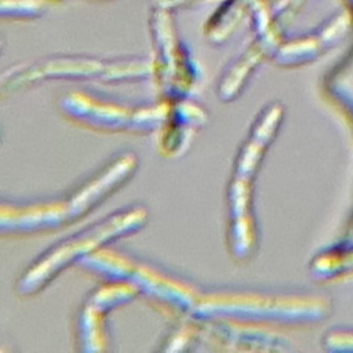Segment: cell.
Here are the masks:
<instances>
[{
  "label": "cell",
  "mask_w": 353,
  "mask_h": 353,
  "mask_svg": "<svg viewBox=\"0 0 353 353\" xmlns=\"http://www.w3.org/2000/svg\"><path fill=\"white\" fill-rule=\"evenodd\" d=\"M135 153H120L76 188L52 199L1 203L0 230L6 237L51 233L81 219L134 175Z\"/></svg>",
  "instance_id": "obj_1"
},
{
  "label": "cell",
  "mask_w": 353,
  "mask_h": 353,
  "mask_svg": "<svg viewBox=\"0 0 353 353\" xmlns=\"http://www.w3.org/2000/svg\"><path fill=\"white\" fill-rule=\"evenodd\" d=\"M148 221L143 205H130L97 221L47 248L21 273L15 291L21 296L40 292L68 266L79 263L109 243L139 230Z\"/></svg>",
  "instance_id": "obj_2"
},
{
  "label": "cell",
  "mask_w": 353,
  "mask_h": 353,
  "mask_svg": "<svg viewBox=\"0 0 353 353\" xmlns=\"http://www.w3.org/2000/svg\"><path fill=\"white\" fill-rule=\"evenodd\" d=\"M274 110L276 108H270V112H263L252 124L251 131L237 154L228 190L229 247L230 254L240 261L248 258L256 244L255 222L252 221L250 210V185L280 123L277 112Z\"/></svg>",
  "instance_id": "obj_3"
},
{
  "label": "cell",
  "mask_w": 353,
  "mask_h": 353,
  "mask_svg": "<svg viewBox=\"0 0 353 353\" xmlns=\"http://www.w3.org/2000/svg\"><path fill=\"white\" fill-rule=\"evenodd\" d=\"M61 112L70 120V123L90 130L146 134L161 125L168 113V108L154 106L148 109H128L114 103H103L99 106L92 103L85 106L70 97H65Z\"/></svg>",
  "instance_id": "obj_4"
},
{
  "label": "cell",
  "mask_w": 353,
  "mask_h": 353,
  "mask_svg": "<svg viewBox=\"0 0 353 353\" xmlns=\"http://www.w3.org/2000/svg\"><path fill=\"white\" fill-rule=\"evenodd\" d=\"M138 290L127 281H109L92 291L76 320V334L83 345L81 350H101L103 339L102 319L114 306L128 302L138 296Z\"/></svg>",
  "instance_id": "obj_5"
},
{
  "label": "cell",
  "mask_w": 353,
  "mask_h": 353,
  "mask_svg": "<svg viewBox=\"0 0 353 353\" xmlns=\"http://www.w3.org/2000/svg\"><path fill=\"white\" fill-rule=\"evenodd\" d=\"M205 123V116L199 108L179 106L168 109L161 123L159 146L163 156H176L183 153L186 143L192 141L194 128Z\"/></svg>",
  "instance_id": "obj_6"
}]
</instances>
